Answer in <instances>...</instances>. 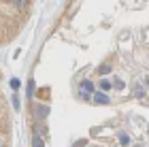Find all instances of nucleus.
Returning <instances> with one entry per match:
<instances>
[{
	"mask_svg": "<svg viewBox=\"0 0 149 147\" xmlns=\"http://www.w3.org/2000/svg\"><path fill=\"white\" fill-rule=\"evenodd\" d=\"M119 143H121V145H128V143H130V139H128L126 134H121V137H119Z\"/></svg>",
	"mask_w": 149,
	"mask_h": 147,
	"instance_id": "5",
	"label": "nucleus"
},
{
	"mask_svg": "<svg viewBox=\"0 0 149 147\" xmlns=\"http://www.w3.org/2000/svg\"><path fill=\"white\" fill-rule=\"evenodd\" d=\"M145 81H147V85H149V77H147V79H145Z\"/></svg>",
	"mask_w": 149,
	"mask_h": 147,
	"instance_id": "11",
	"label": "nucleus"
},
{
	"mask_svg": "<svg viewBox=\"0 0 149 147\" xmlns=\"http://www.w3.org/2000/svg\"><path fill=\"white\" fill-rule=\"evenodd\" d=\"M94 102H98V105H107V102H109V98H107L104 94H100V92H94Z\"/></svg>",
	"mask_w": 149,
	"mask_h": 147,
	"instance_id": "3",
	"label": "nucleus"
},
{
	"mask_svg": "<svg viewBox=\"0 0 149 147\" xmlns=\"http://www.w3.org/2000/svg\"><path fill=\"white\" fill-rule=\"evenodd\" d=\"M109 70H111V68H109V66L104 64V66H100V70H98V72H100V75H107V72H109Z\"/></svg>",
	"mask_w": 149,
	"mask_h": 147,
	"instance_id": "6",
	"label": "nucleus"
},
{
	"mask_svg": "<svg viewBox=\"0 0 149 147\" xmlns=\"http://www.w3.org/2000/svg\"><path fill=\"white\" fill-rule=\"evenodd\" d=\"M115 88L121 90V88H124V81H121V79H115Z\"/></svg>",
	"mask_w": 149,
	"mask_h": 147,
	"instance_id": "7",
	"label": "nucleus"
},
{
	"mask_svg": "<svg viewBox=\"0 0 149 147\" xmlns=\"http://www.w3.org/2000/svg\"><path fill=\"white\" fill-rule=\"evenodd\" d=\"M34 147H43V143H40V139H38V134L34 137Z\"/></svg>",
	"mask_w": 149,
	"mask_h": 147,
	"instance_id": "9",
	"label": "nucleus"
},
{
	"mask_svg": "<svg viewBox=\"0 0 149 147\" xmlns=\"http://www.w3.org/2000/svg\"><path fill=\"white\" fill-rule=\"evenodd\" d=\"M0 147H11V115L2 90H0Z\"/></svg>",
	"mask_w": 149,
	"mask_h": 147,
	"instance_id": "2",
	"label": "nucleus"
},
{
	"mask_svg": "<svg viewBox=\"0 0 149 147\" xmlns=\"http://www.w3.org/2000/svg\"><path fill=\"white\" fill-rule=\"evenodd\" d=\"M32 0H0V47L11 43L26 28Z\"/></svg>",
	"mask_w": 149,
	"mask_h": 147,
	"instance_id": "1",
	"label": "nucleus"
},
{
	"mask_svg": "<svg viewBox=\"0 0 149 147\" xmlns=\"http://www.w3.org/2000/svg\"><path fill=\"white\" fill-rule=\"evenodd\" d=\"M83 145H85V139H81V141H79L77 145H74V147H83Z\"/></svg>",
	"mask_w": 149,
	"mask_h": 147,
	"instance_id": "10",
	"label": "nucleus"
},
{
	"mask_svg": "<svg viewBox=\"0 0 149 147\" xmlns=\"http://www.w3.org/2000/svg\"><path fill=\"white\" fill-rule=\"evenodd\" d=\"M81 88H83L85 92H92V94H94V83L92 81H83V83H81Z\"/></svg>",
	"mask_w": 149,
	"mask_h": 147,
	"instance_id": "4",
	"label": "nucleus"
},
{
	"mask_svg": "<svg viewBox=\"0 0 149 147\" xmlns=\"http://www.w3.org/2000/svg\"><path fill=\"white\" fill-rule=\"evenodd\" d=\"M100 88H102V90H111V83L109 81H102V83H100Z\"/></svg>",
	"mask_w": 149,
	"mask_h": 147,
	"instance_id": "8",
	"label": "nucleus"
}]
</instances>
